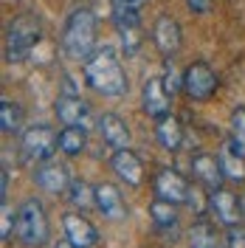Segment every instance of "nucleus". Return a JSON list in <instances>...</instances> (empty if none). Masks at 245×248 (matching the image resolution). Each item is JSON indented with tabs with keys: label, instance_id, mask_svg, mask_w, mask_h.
<instances>
[{
	"label": "nucleus",
	"instance_id": "obj_3",
	"mask_svg": "<svg viewBox=\"0 0 245 248\" xmlns=\"http://www.w3.org/2000/svg\"><path fill=\"white\" fill-rule=\"evenodd\" d=\"M15 237L29 248H40L48 243V234H51V226H48V215L46 206L37 201V198H26L15 209Z\"/></svg>",
	"mask_w": 245,
	"mask_h": 248
},
{
	"label": "nucleus",
	"instance_id": "obj_23",
	"mask_svg": "<svg viewBox=\"0 0 245 248\" xmlns=\"http://www.w3.org/2000/svg\"><path fill=\"white\" fill-rule=\"evenodd\" d=\"M189 248H220V234L209 220H198L189 229Z\"/></svg>",
	"mask_w": 245,
	"mask_h": 248
},
{
	"label": "nucleus",
	"instance_id": "obj_17",
	"mask_svg": "<svg viewBox=\"0 0 245 248\" xmlns=\"http://www.w3.org/2000/svg\"><path fill=\"white\" fill-rule=\"evenodd\" d=\"M99 133H102V141L107 144L110 150H127L130 147V127L124 122L122 116H116V113H102L99 116Z\"/></svg>",
	"mask_w": 245,
	"mask_h": 248
},
{
	"label": "nucleus",
	"instance_id": "obj_2",
	"mask_svg": "<svg viewBox=\"0 0 245 248\" xmlns=\"http://www.w3.org/2000/svg\"><path fill=\"white\" fill-rule=\"evenodd\" d=\"M62 51L77 62H85L96 51V17L88 9H74L62 26Z\"/></svg>",
	"mask_w": 245,
	"mask_h": 248
},
{
	"label": "nucleus",
	"instance_id": "obj_20",
	"mask_svg": "<svg viewBox=\"0 0 245 248\" xmlns=\"http://www.w3.org/2000/svg\"><path fill=\"white\" fill-rule=\"evenodd\" d=\"M220 167H223V175H226V181H234V184H243L245 181V158L237 153V147L226 141L223 144V150H220Z\"/></svg>",
	"mask_w": 245,
	"mask_h": 248
},
{
	"label": "nucleus",
	"instance_id": "obj_16",
	"mask_svg": "<svg viewBox=\"0 0 245 248\" xmlns=\"http://www.w3.org/2000/svg\"><path fill=\"white\" fill-rule=\"evenodd\" d=\"M110 170L116 172V178H122L127 186H141V181H144V164H141V158H138L130 147L113 153Z\"/></svg>",
	"mask_w": 245,
	"mask_h": 248
},
{
	"label": "nucleus",
	"instance_id": "obj_22",
	"mask_svg": "<svg viewBox=\"0 0 245 248\" xmlns=\"http://www.w3.org/2000/svg\"><path fill=\"white\" fill-rule=\"evenodd\" d=\"M150 217H153L158 232H175L178 229V212H175V203L169 201L155 198V203L150 206Z\"/></svg>",
	"mask_w": 245,
	"mask_h": 248
},
{
	"label": "nucleus",
	"instance_id": "obj_14",
	"mask_svg": "<svg viewBox=\"0 0 245 248\" xmlns=\"http://www.w3.org/2000/svg\"><path fill=\"white\" fill-rule=\"evenodd\" d=\"M62 229H65V237H68L71 243H77V246H82V248H93L99 243L96 226H93L82 212H68V215L62 217Z\"/></svg>",
	"mask_w": 245,
	"mask_h": 248
},
{
	"label": "nucleus",
	"instance_id": "obj_27",
	"mask_svg": "<svg viewBox=\"0 0 245 248\" xmlns=\"http://www.w3.org/2000/svg\"><path fill=\"white\" fill-rule=\"evenodd\" d=\"M15 220H17V215L9 209V203L3 201V209H0V240H3V243H9V240H12Z\"/></svg>",
	"mask_w": 245,
	"mask_h": 248
},
{
	"label": "nucleus",
	"instance_id": "obj_19",
	"mask_svg": "<svg viewBox=\"0 0 245 248\" xmlns=\"http://www.w3.org/2000/svg\"><path fill=\"white\" fill-rule=\"evenodd\" d=\"M155 139H158V144H161L164 150H169V153L181 150V147H184V124L169 113L164 119H158V124H155Z\"/></svg>",
	"mask_w": 245,
	"mask_h": 248
},
{
	"label": "nucleus",
	"instance_id": "obj_15",
	"mask_svg": "<svg viewBox=\"0 0 245 248\" xmlns=\"http://www.w3.org/2000/svg\"><path fill=\"white\" fill-rule=\"evenodd\" d=\"M181 26H178V20L169 15H161L155 20L153 26V43L158 46V51L164 54V57H175L178 54V48H181Z\"/></svg>",
	"mask_w": 245,
	"mask_h": 248
},
{
	"label": "nucleus",
	"instance_id": "obj_30",
	"mask_svg": "<svg viewBox=\"0 0 245 248\" xmlns=\"http://www.w3.org/2000/svg\"><path fill=\"white\" fill-rule=\"evenodd\" d=\"M186 6L195 12V15H206L212 9V0H186Z\"/></svg>",
	"mask_w": 245,
	"mask_h": 248
},
{
	"label": "nucleus",
	"instance_id": "obj_11",
	"mask_svg": "<svg viewBox=\"0 0 245 248\" xmlns=\"http://www.w3.org/2000/svg\"><path fill=\"white\" fill-rule=\"evenodd\" d=\"M54 113H57V119H60L65 127H82V130L93 127L91 108H88V102L79 99L77 93H65V96H60V99L54 102Z\"/></svg>",
	"mask_w": 245,
	"mask_h": 248
},
{
	"label": "nucleus",
	"instance_id": "obj_24",
	"mask_svg": "<svg viewBox=\"0 0 245 248\" xmlns=\"http://www.w3.org/2000/svg\"><path fill=\"white\" fill-rule=\"evenodd\" d=\"M0 130L6 136H15V133L23 130V110H20L17 102L6 99V96L0 99Z\"/></svg>",
	"mask_w": 245,
	"mask_h": 248
},
{
	"label": "nucleus",
	"instance_id": "obj_1",
	"mask_svg": "<svg viewBox=\"0 0 245 248\" xmlns=\"http://www.w3.org/2000/svg\"><path fill=\"white\" fill-rule=\"evenodd\" d=\"M85 82L102 96L127 93V74L113 48H99L85 60Z\"/></svg>",
	"mask_w": 245,
	"mask_h": 248
},
{
	"label": "nucleus",
	"instance_id": "obj_32",
	"mask_svg": "<svg viewBox=\"0 0 245 248\" xmlns=\"http://www.w3.org/2000/svg\"><path fill=\"white\" fill-rule=\"evenodd\" d=\"M54 248H82V246H77V243H71V240L65 237V240H60V243H57Z\"/></svg>",
	"mask_w": 245,
	"mask_h": 248
},
{
	"label": "nucleus",
	"instance_id": "obj_33",
	"mask_svg": "<svg viewBox=\"0 0 245 248\" xmlns=\"http://www.w3.org/2000/svg\"><path fill=\"white\" fill-rule=\"evenodd\" d=\"M130 3H138V6H141V3H144V0H130Z\"/></svg>",
	"mask_w": 245,
	"mask_h": 248
},
{
	"label": "nucleus",
	"instance_id": "obj_28",
	"mask_svg": "<svg viewBox=\"0 0 245 248\" xmlns=\"http://www.w3.org/2000/svg\"><path fill=\"white\" fill-rule=\"evenodd\" d=\"M164 85H167V91L175 96V91L178 88H184V77H178V71H175V62H172V57H167V62H164Z\"/></svg>",
	"mask_w": 245,
	"mask_h": 248
},
{
	"label": "nucleus",
	"instance_id": "obj_34",
	"mask_svg": "<svg viewBox=\"0 0 245 248\" xmlns=\"http://www.w3.org/2000/svg\"><path fill=\"white\" fill-rule=\"evenodd\" d=\"M243 212H245V195H243Z\"/></svg>",
	"mask_w": 245,
	"mask_h": 248
},
{
	"label": "nucleus",
	"instance_id": "obj_4",
	"mask_svg": "<svg viewBox=\"0 0 245 248\" xmlns=\"http://www.w3.org/2000/svg\"><path fill=\"white\" fill-rule=\"evenodd\" d=\"M43 37V26L34 15H17L6 29V60L23 62Z\"/></svg>",
	"mask_w": 245,
	"mask_h": 248
},
{
	"label": "nucleus",
	"instance_id": "obj_29",
	"mask_svg": "<svg viewBox=\"0 0 245 248\" xmlns=\"http://www.w3.org/2000/svg\"><path fill=\"white\" fill-rule=\"evenodd\" d=\"M226 246L229 248H245V232L240 229V226L229 229V240H226Z\"/></svg>",
	"mask_w": 245,
	"mask_h": 248
},
{
	"label": "nucleus",
	"instance_id": "obj_8",
	"mask_svg": "<svg viewBox=\"0 0 245 248\" xmlns=\"http://www.w3.org/2000/svg\"><path fill=\"white\" fill-rule=\"evenodd\" d=\"M184 91L192 102H206L212 99L217 91V74L212 71V65L206 62H192L184 71Z\"/></svg>",
	"mask_w": 245,
	"mask_h": 248
},
{
	"label": "nucleus",
	"instance_id": "obj_31",
	"mask_svg": "<svg viewBox=\"0 0 245 248\" xmlns=\"http://www.w3.org/2000/svg\"><path fill=\"white\" fill-rule=\"evenodd\" d=\"M6 195H9V170H3L0 175V201H6Z\"/></svg>",
	"mask_w": 245,
	"mask_h": 248
},
{
	"label": "nucleus",
	"instance_id": "obj_26",
	"mask_svg": "<svg viewBox=\"0 0 245 248\" xmlns=\"http://www.w3.org/2000/svg\"><path fill=\"white\" fill-rule=\"evenodd\" d=\"M231 144L237 147V153L245 158V108H237L234 113H231Z\"/></svg>",
	"mask_w": 245,
	"mask_h": 248
},
{
	"label": "nucleus",
	"instance_id": "obj_12",
	"mask_svg": "<svg viewBox=\"0 0 245 248\" xmlns=\"http://www.w3.org/2000/svg\"><path fill=\"white\" fill-rule=\"evenodd\" d=\"M141 108L144 113L150 116V119H164L169 116V108H172V93L167 91V85H164V79L161 77H153L147 79V85H144V93H141Z\"/></svg>",
	"mask_w": 245,
	"mask_h": 248
},
{
	"label": "nucleus",
	"instance_id": "obj_21",
	"mask_svg": "<svg viewBox=\"0 0 245 248\" xmlns=\"http://www.w3.org/2000/svg\"><path fill=\"white\" fill-rule=\"evenodd\" d=\"M85 147H88V136H85L82 127H62L60 133H57V150L65 153L68 158L82 155Z\"/></svg>",
	"mask_w": 245,
	"mask_h": 248
},
{
	"label": "nucleus",
	"instance_id": "obj_18",
	"mask_svg": "<svg viewBox=\"0 0 245 248\" xmlns=\"http://www.w3.org/2000/svg\"><path fill=\"white\" fill-rule=\"evenodd\" d=\"M93 192H96V209L107 220H124L127 217V206H124L122 192L113 184H99L93 186Z\"/></svg>",
	"mask_w": 245,
	"mask_h": 248
},
{
	"label": "nucleus",
	"instance_id": "obj_5",
	"mask_svg": "<svg viewBox=\"0 0 245 248\" xmlns=\"http://www.w3.org/2000/svg\"><path fill=\"white\" fill-rule=\"evenodd\" d=\"M113 6V26L119 31V40L124 46V54H136L144 43V29H141V15L138 3L130 0H110Z\"/></svg>",
	"mask_w": 245,
	"mask_h": 248
},
{
	"label": "nucleus",
	"instance_id": "obj_6",
	"mask_svg": "<svg viewBox=\"0 0 245 248\" xmlns=\"http://www.w3.org/2000/svg\"><path fill=\"white\" fill-rule=\"evenodd\" d=\"M57 150V133L46 127V124H34L26 127L23 136H20V155L26 164H40L51 158V153Z\"/></svg>",
	"mask_w": 245,
	"mask_h": 248
},
{
	"label": "nucleus",
	"instance_id": "obj_7",
	"mask_svg": "<svg viewBox=\"0 0 245 248\" xmlns=\"http://www.w3.org/2000/svg\"><path fill=\"white\" fill-rule=\"evenodd\" d=\"M153 192H155V198H161V201H169V203H175V206H181V203H189V198H192V184H189V181H186L178 170H169V167H164V170L155 172Z\"/></svg>",
	"mask_w": 245,
	"mask_h": 248
},
{
	"label": "nucleus",
	"instance_id": "obj_13",
	"mask_svg": "<svg viewBox=\"0 0 245 248\" xmlns=\"http://www.w3.org/2000/svg\"><path fill=\"white\" fill-rule=\"evenodd\" d=\"M192 175L203 189L214 192V189H223V167H220V158L217 155H209V153H198L192 158Z\"/></svg>",
	"mask_w": 245,
	"mask_h": 248
},
{
	"label": "nucleus",
	"instance_id": "obj_9",
	"mask_svg": "<svg viewBox=\"0 0 245 248\" xmlns=\"http://www.w3.org/2000/svg\"><path fill=\"white\" fill-rule=\"evenodd\" d=\"M209 215H214V220L226 229L240 226V220L245 217L243 212V198H237L229 189H214L209 192Z\"/></svg>",
	"mask_w": 245,
	"mask_h": 248
},
{
	"label": "nucleus",
	"instance_id": "obj_10",
	"mask_svg": "<svg viewBox=\"0 0 245 248\" xmlns=\"http://www.w3.org/2000/svg\"><path fill=\"white\" fill-rule=\"evenodd\" d=\"M34 184L40 186L43 192L65 195L68 186L74 184V181H71V172H68V167H65L62 161H57V158H46V161H40V167L34 170Z\"/></svg>",
	"mask_w": 245,
	"mask_h": 248
},
{
	"label": "nucleus",
	"instance_id": "obj_25",
	"mask_svg": "<svg viewBox=\"0 0 245 248\" xmlns=\"http://www.w3.org/2000/svg\"><path fill=\"white\" fill-rule=\"evenodd\" d=\"M65 195H68V201L74 203V206H79V209H88V206L96 203V192H93L85 181H74V184L68 186Z\"/></svg>",
	"mask_w": 245,
	"mask_h": 248
}]
</instances>
